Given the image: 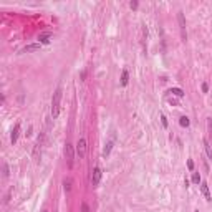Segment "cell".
Listing matches in <instances>:
<instances>
[{
    "label": "cell",
    "mask_w": 212,
    "mask_h": 212,
    "mask_svg": "<svg viewBox=\"0 0 212 212\" xmlns=\"http://www.w3.org/2000/svg\"><path fill=\"white\" fill-rule=\"evenodd\" d=\"M18 133H20V124L17 123L15 128H13V131H12V136H10V141H12V144H15L17 139H18Z\"/></svg>",
    "instance_id": "cell-6"
},
{
    "label": "cell",
    "mask_w": 212,
    "mask_h": 212,
    "mask_svg": "<svg viewBox=\"0 0 212 212\" xmlns=\"http://www.w3.org/2000/svg\"><path fill=\"white\" fill-rule=\"evenodd\" d=\"M65 156L68 159V166L73 167V161H75V151H73V146L71 144H66L65 146Z\"/></svg>",
    "instance_id": "cell-3"
},
{
    "label": "cell",
    "mask_w": 212,
    "mask_h": 212,
    "mask_svg": "<svg viewBox=\"0 0 212 212\" xmlns=\"http://www.w3.org/2000/svg\"><path fill=\"white\" fill-rule=\"evenodd\" d=\"M128 78H129V75H128V71H123V75H121V85H128Z\"/></svg>",
    "instance_id": "cell-13"
},
{
    "label": "cell",
    "mask_w": 212,
    "mask_h": 212,
    "mask_svg": "<svg viewBox=\"0 0 212 212\" xmlns=\"http://www.w3.org/2000/svg\"><path fill=\"white\" fill-rule=\"evenodd\" d=\"M101 169L100 167H94L93 169V173H91V186H98L100 184V181H101Z\"/></svg>",
    "instance_id": "cell-4"
},
{
    "label": "cell",
    "mask_w": 212,
    "mask_h": 212,
    "mask_svg": "<svg viewBox=\"0 0 212 212\" xmlns=\"http://www.w3.org/2000/svg\"><path fill=\"white\" fill-rule=\"evenodd\" d=\"M86 154V139L85 138H80V141L76 142V156L83 157Z\"/></svg>",
    "instance_id": "cell-2"
},
{
    "label": "cell",
    "mask_w": 212,
    "mask_h": 212,
    "mask_svg": "<svg viewBox=\"0 0 212 212\" xmlns=\"http://www.w3.org/2000/svg\"><path fill=\"white\" fill-rule=\"evenodd\" d=\"M207 90H209V85H207V83H204V85H202V91H204V93H207Z\"/></svg>",
    "instance_id": "cell-19"
},
{
    "label": "cell",
    "mask_w": 212,
    "mask_h": 212,
    "mask_svg": "<svg viewBox=\"0 0 212 212\" xmlns=\"http://www.w3.org/2000/svg\"><path fill=\"white\" fill-rule=\"evenodd\" d=\"M41 212H48V211H41Z\"/></svg>",
    "instance_id": "cell-23"
},
{
    "label": "cell",
    "mask_w": 212,
    "mask_h": 212,
    "mask_svg": "<svg viewBox=\"0 0 212 212\" xmlns=\"http://www.w3.org/2000/svg\"><path fill=\"white\" fill-rule=\"evenodd\" d=\"M8 176V166L7 163H3V177H7Z\"/></svg>",
    "instance_id": "cell-17"
},
{
    "label": "cell",
    "mask_w": 212,
    "mask_h": 212,
    "mask_svg": "<svg viewBox=\"0 0 212 212\" xmlns=\"http://www.w3.org/2000/svg\"><path fill=\"white\" fill-rule=\"evenodd\" d=\"M179 123H181V126L187 128V126H189V118H187V116H182V118L179 119Z\"/></svg>",
    "instance_id": "cell-14"
},
{
    "label": "cell",
    "mask_w": 212,
    "mask_h": 212,
    "mask_svg": "<svg viewBox=\"0 0 212 212\" xmlns=\"http://www.w3.org/2000/svg\"><path fill=\"white\" fill-rule=\"evenodd\" d=\"M177 20H179V28H181L182 40H186L187 38V33H186V20H184V13H182V12L177 13Z\"/></svg>",
    "instance_id": "cell-5"
},
{
    "label": "cell",
    "mask_w": 212,
    "mask_h": 212,
    "mask_svg": "<svg viewBox=\"0 0 212 212\" xmlns=\"http://www.w3.org/2000/svg\"><path fill=\"white\" fill-rule=\"evenodd\" d=\"M62 88H58L55 93H53V100H51V116L56 118L60 114V104H62Z\"/></svg>",
    "instance_id": "cell-1"
},
{
    "label": "cell",
    "mask_w": 212,
    "mask_h": 212,
    "mask_svg": "<svg viewBox=\"0 0 212 212\" xmlns=\"http://www.w3.org/2000/svg\"><path fill=\"white\" fill-rule=\"evenodd\" d=\"M192 182H194V184H199V182H201V176H199L197 173L192 174Z\"/></svg>",
    "instance_id": "cell-16"
},
{
    "label": "cell",
    "mask_w": 212,
    "mask_h": 212,
    "mask_svg": "<svg viewBox=\"0 0 212 212\" xmlns=\"http://www.w3.org/2000/svg\"><path fill=\"white\" fill-rule=\"evenodd\" d=\"M187 167L191 169V171H192V169H194V163H192V161H189V163H187Z\"/></svg>",
    "instance_id": "cell-21"
},
{
    "label": "cell",
    "mask_w": 212,
    "mask_h": 212,
    "mask_svg": "<svg viewBox=\"0 0 212 212\" xmlns=\"http://www.w3.org/2000/svg\"><path fill=\"white\" fill-rule=\"evenodd\" d=\"M204 148H205V154H207V157H211V159H212V151H211V144H209V141H207V139H204Z\"/></svg>",
    "instance_id": "cell-10"
},
{
    "label": "cell",
    "mask_w": 212,
    "mask_h": 212,
    "mask_svg": "<svg viewBox=\"0 0 212 212\" xmlns=\"http://www.w3.org/2000/svg\"><path fill=\"white\" fill-rule=\"evenodd\" d=\"M50 38H51V35H50V33H41V35L38 37L40 43H50Z\"/></svg>",
    "instance_id": "cell-8"
},
{
    "label": "cell",
    "mask_w": 212,
    "mask_h": 212,
    "mask_svg": "<svg viewBox=\"0 0 212 212\" xmlns=\"http://www.w3.org/2000/svg\"><path fill=\"white\" fill-rule=\"evenodd\" d=\"M81 209H83V212H90V207H88L86 204H83V205H81Z\"/></svg>",
    "instance_id": "cell-20"
},
{
    "label": "cell",
    "mask_w": 212,
    "mask_h": 212,
    "mask_svg": "<svg viewBox=\"0 0 212 212\" xmlns=\"http://www.w3.org/2000/svg\"><path fill=\"white\" fill-rule=\"evenodd\" d=\"M169 93L176 94V96H179V98H182V96H184V91H182L181 88H173V90H169Z\"/></svg>",
    "instance_id": "cell-11"
},
{
    "label": "cell",
    "mask_w": 212,
    "mask_h": 212,
    "mask_svg": "<svg viewBox=\"0 0 212 212\" xmlns=\"http://www.w3.org/2000/svg\"><path fill=\"white\" fill-rule=\"evenodd\" d=\"M40 45L41 43H31V45H27V47L23 48V51H35V50H38Z\"/></svg>",
    "instance_id": "cell-9"
},
{
    "label": "cell",
    "mask_w": 212,
    "mask_h": 212,
    "mask_svg": "<svg viewBox=\"0 0 212 212\" xmlns=\"http://www.w3.org/2000/svg\"><path fill=\"white\" fill-rule=\"evenodd\" d=\"M201 191H202V194H204L205 201H212V196H211V191H209V186L202 182V186H201Z\"/></svg>",
    "instance_id": "cell-7"
},
{
    "label": "cell",
    "mask_w": 212,
    "mask_h": 212,
    "mask_svg": "<svg viewBox=\"0 0 212 212\" xmlns=\"http://www.w3.org/2000/svg\"><path fill=\"white\" fill-rule=\"evenodd\" d=\"M63 186H65V191H66V192H70V189H71V181H70V179H65V181H63Z\"/></svg>",
    "instance_id": "cell-15"
},
{
    "label": "cell",
    "mask_w": 212,
    "mask_h": 212,
    "mask_svg": "<svg viewBox=\"0 0 212 212\" xmlns=\"http://www.w3.org/2000/svg\"><path fill=\"white\" fill-rule=\"evenodd\" d=\"M161 121H163V126L166 128V126H167V119H166V116H164V114H161Z\"/></svg>",
    "instance_id": "cell-18"
},
{
    "label": "cell",
    "mask_w": 212,
    "mask_h": 212,
    "mask_svg": "<svg viewBox=\"0 0 212 212\" xmlns=\"http://www.w3.org/2000/svg\"><path fill=\"white\" fill-rule=\"evenodd\" d=\"M111 148H113V141H110L106 146H104V149H103V156H108L111 152Z\"/></svg>",
    "instance_id": "cell-12"
},
{
    "label": "cell",
    "mask_w": 212,
    "mask_h": 212,
    "mask_svg": "<svg viewBox=\"0 0 212 212\" xmlns=\"http://www.w3.org/2000/svg\"><path fill=\"white\" fill-rule=\"evenodd\" d=\"M196 212H199V211H196Z\"/></svg>",
    "instance_id": "cell-24"
},
{
    "label": "cell",
    "mask_w": 212,
    "mask_h": 212,
    "mask_svg": "<svg viewBox=\"0 0 212 212\" xmlns=\"http://www.w3.org/2000/svg\"><path fill=\"white\" fill-rule=\"evenodd\" d=\"M129 5H131V8H136V7H138V2H131Z\"/></svg>",
    "instance_id": "cell-22"
}]
</instances>
